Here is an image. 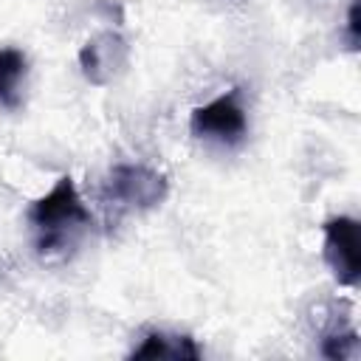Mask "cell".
<instances>
[{
	"label": "cell",
	"instance_id": "ba28073f",
	"mask_svg": "<svg viewBox=\"0 0 361 361\" xmlns=\"http://www.w3.org/2000/svg\"><path fill=\"white\" fill-rule=\"evenodd\" d=\"M322 355L330 361H350L358 358V333L355 330H333L322 338Z\"/></svg>",
	"mask_w": 361,
	"mask_h": 361
},
{
	"label": "cell",
	"instance_id": "277c9868",
	"mask_svg": "<svg viewBox=\"0 0 361 361\" xmlns=\"http://www.w3.org/2000/svg\"><path fill=\"white\" fill-rule=\"evenodd\" d=\"M322 257L333 274V279L344 288H355L361 276V257H358V220L338 214L322 223Z\"/></svg>",
	"mask_w": 361,
	"mask_h": 361
},
{
	"label": "cell",
	"instance_id": "7a4b0ae2",
	"mask_svg": "<svg viewBox=\"0 0 361 361\" xmlns=\"http://www.w3.org/2000/svg\"><path fill=\"white\" fill-rule=\"evenodd\" d=\"M166 195H169L166 178L144 164H116L102 183V197L116 212H133V209L147 212L161 206Z\"/></svg>",
	"mask_w": 361,
	"mask_h": 361
},
{
	"label": "cell",
	"instance_id": "5b68a950",
	"mask_svg": "<svg viewBox=\"0 0 361 361\" xmlns=\"http://www.w3.org/2000/svg\"><path fill=\"white\" fill-rule=\"evenodd\" d=\"M127 59H130V45L121 34L116 31H102L96 37H90L82 48H79V68H82V76L96 85V87H104L110 85L124 68H127Z\"/></svg>",
	"mask_w": 361,
	"mask_h": 361
},
{
	"label": "cell",
	"instance_id": "8992f818",
	"mask_svg": "<svg viewBox=\"0 0 361 361\" xmlns=\"http://www.w3.org/2000/svg\"><path fill=\"white\" fill-rule=\"evenodd\" d=\"M130 358H166V361H197L200 347L195 344L192 336L180 333H164V330H149L141 344L130 353Z\"/></svg>",
	"mask_w": 361,
	"mask_h": 361
},
{
	"label": "cell",
	"instance_id": "9c48e42d",
	"mask_svg": "<svg viewBox=\"0 0 361 361\" xmlns=\"http://www.w3.org/2000/svg\"><path fill=\"white\" fill-rule=\"evenodd\" d=\"M344 37H347V48L355 51L358 39H361V28H358V0L350 3L347 8V25H344Z\"/></svg>",
	"mask_w": 361,
	"mask_h": 361
},
{
	"label": "cell",
	"instance_id": "52a82bcc",
	"mask_svg": "<svg viewBox=\"0 0 361 361\" xmlns=\"http://www.w3.org/2000/svg\"><path fill=\"white\" fill-rule=\"evenodd\" d=\"M28 56L20 48H0V110H20Z\"/></svg>",
	"mask_w": 361,
	"mask_h": 361
},
{
	"label": "cell",
	"instance_id": "6da1fadb",
	"mask_svg": "<svg viewBox=\"0 0 361 361\" xmlns=\"http://www.w3.org/2000/svg\"><path fill=\"white\" fill-rule=\"evenodd\" d=\"M25 217L34 228V248L45 262L68 259L93 226V214L82 203L71 175L56 178L51 192L28 206Z\"/></svg>",
	"mask_w": 361,
	"mask_h": 361
},
{
	"label": "cell",
	"instance_id": "3957f363",
	"mask_svg": "<svg viewBox=\"0 0 361 361\" xmlns=\"http://www.w3.org/2000/svg\"><path fill=\"white\" fill-rule=\"evenodd\" d=\"M240 87H231L212 99L209 104H200L189 116V130L195 138L217 141V144H240L248 130V116L243 107Z\"/></svg>",
	"mask_w": 361,
	"mask_h": 361
}]
</instances>
